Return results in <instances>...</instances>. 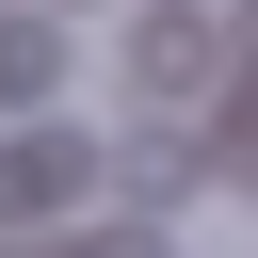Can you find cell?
<instances>
[{
  "label": "cell",
  "mask_w": 258,
  "mask_h": 258,
  "mask_svg": "<svg viewBox=\"0 0 258 258\" xmlns=\"http://www.w3.org/2000/svg\"><path fill=\"white\" fill-rule=\"evenodd\" d=\"M48 81V32H0V97H32Z\"/></svg>",
  "instance_id": "obj_1"
}]
</instances>
